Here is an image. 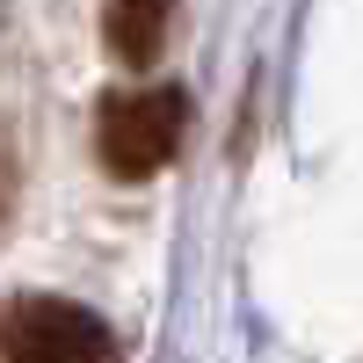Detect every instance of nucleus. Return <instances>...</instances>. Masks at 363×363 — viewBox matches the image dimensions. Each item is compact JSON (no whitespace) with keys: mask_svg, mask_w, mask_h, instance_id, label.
<instances>
[{"mask_svg":"<svg viewBox=\"0 0 363 363\" xmlns=\"http://www.w3.org/2000/svg\"><path fill=\"white\" fill-rule=\"evenodd\" d=\"M174 8L182 0H102V44L124 58V66H153L167 51Z\"/></svg>","mask_w":363,"mask_h":363,"instance_id":"7ed1b4c3","label":"nucleus"},{"mask_svg":"<svg viewBox=\"0 0 363 363\" xmlns=\"http://www.w3.org/2000/svg\"><path fill=\"white\" fill-rule=\"evenodd\" d=\"M8 203H15V153H8V138H0V218H8Z\"/></svg>","mask_w":363,"mask_h":363,"instance_id":"20e7f679","label":"nucleus"},{"mask_svg":"<svg viewBox=\"0 0 363 363\" xmlns=\"http://www.w3.org/2000/svg\"><path fill=\"white\" fill-rule=\"evenodd\" d=\"M0 363H124L116 335L73 298H22L0 335Z\"/></svg>","mask_w":363,"mask_h":363,"instance_id":"f03ea898","label":"nucleus"},{"mask_svg":"<svg viewBox=\"0 0 363 363\" xmlns=\"http://www.w3.org/2000/svg\"><path fill=\"white\" fill-rule=\"evenodd\" d=\"M182 124H189V95L182 87H131V95L116 87L95 109V153L116 182H145L174 160Z\"/></svg>","mask_w":363,"mask_h":363,"instance_id":"f257e3e1","label":"nucleus"}]
</instances>
